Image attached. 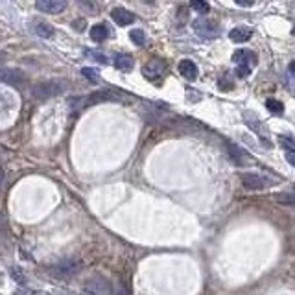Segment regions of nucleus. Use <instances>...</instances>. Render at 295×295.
I'll return each mask as SVG.
<instances>
[{
	"label": "nucleus",
	"instance_id": "obj_1",
	"mask_svg": "<svg viewBox=\"0 0 295 295\" xmlns=\"http://www.w3.org/2000/svg\"><path fill=\"white\" fill-rule=\"evenodd\" d=\"M67 80H48V81H41L37 85H34L32 89V94L37 100H48V98H54L57 94H61L68 89Z\"/></svg>",
	"mask_w": 295,
	"mask_h": 295
},
{
	"label": "nucleus",
	"instance_id": "obj_2",
	"mask_svg": "<svg viewBox=\"0 0 295 295\" xmlns=\"http://www.w3.org/2000/svg\"><path fill=\"white\" fill-rule=\"evenodd\" d=\"M233 61L236 65V76L238 78H247L256 65V54L245 48H240L233 54Z\"/></svg>",
	"mask_w": 295,
	"mask_h": 295
},
{
	"label": "nucleus",
	"instance_id": "obj_3",
	"mask_svg": "<svg viewBox=\"0 0 295 295\" xmlns=\"http://www.w3.org/2000/svg\"><path fill=\"white\" fill-rule=\"evenodd\" d=\"M194 30H196V34L199 37H203V39H216V37H220V24L212 21V19H207V17H199L194 21Z\"/></svg>",
	"mask_w": 295,
	"mask_h": 295
},
{
	"label": "nucleus",
	"instance_id": "obj_4",
	"mask_svg": "<svg viewBox=\"0 0 295 295\" xmlns=\"http://www.w3.org/2000/svg\"><path fill=\"white\" fill-rule=\"evenodd\" d=\"M83 291L87 295H113V288L109 280L102 277H92L83 284Z\"/></svg>",
	"mask_w": 295,
	"mask_h": 295
},
{
	"label": "nucleus",
	"instance_id": "obj_5",
	"mask_svg": "<svg viewBox=\"0 0 295 295\" xmlns=\"http://www.w3.org/2000/svg\"><path fill=\"white\" fill-rule=\"evenodd\" d=\"M242 185L245 188H249V190H262V188L271 187L273 181L266 179L260 174H251V172H247V174H242Z\"/></svg>",
	"mask_w": 295,
	"mask_h": 295
},
{
	"label": "nucleus",
	"instance_id": "obj_6",
	"mask_svg": "<svg viewBox=\"0 0 295 295\" xmlns=\"http://www.w3.org/2000/svg\"><path fill=\"white\" fill-rule=\"evenodd\" d=\"M244 122L247 125H249L251 129L255 131L256 135L258 136H262V138H264V140H266V144L267 146H269V140H267V138H269V131H267V127L264 124H262L260 120L256 118L255 114L251 113V111H245L244 113Z\"/></svg>",
	"mask_w": 295,
	"mask_h": 295
},
{
	"label": "nucleus",
	"instance_id": "obj_7",
	"mask_svg": "<svg viewBox=\"0 0 295 295\" xmlns=\"http://www.w3.org/2000/svg\"><path fill=\"white\" fill-rule=\"evenodd\" d=\"M165 70H166V67H165V63L161 61V59H152V61H147L146 65H144V68H142L144 76H146L147 80H152V81H157L159 78H163Z\"/></svg>",
	"mask_w": 295,
	"mask_h": 295
},
{
	"label": "nucleus",
	"instance_id": "obj_8",
	"mask_svg": "<svg viewBox=\"0 0 295 295\" xmlns=\"http://www.w3.org/2000/svg\"><path fill=\"white\" fill-rule=\"evenodd\" d=\"M35 8L43 13L56 15V13H61L63 10L67 8V2H65V0H37V2H35Z\"/></svg>",
	"mask_w": 295,
	"mask_h": 295
},
{
	"label": "nucleus",
	"instance_id": "obj_9",
	"mask_svg": "<svg viewBox=\"0 0 295 295\" xmlns=\"http://www.w3.org/2000/svg\"><path fill=\"white\" fill-rule=\"evenodd\" d=\"M0 81H4L8 85H21V83L26 81V76H24L23 70L6 68V70H0Z\"/></svg>",
	"mask_w": 295,
	"mask_h": 295
},
{
	"label": "nucleus",
	"instance_id": "obj_10",
	"mask_svg": "<svg viewBox=\"0 0 295 295\" xmlns=\"http://www.w3.org/2000/svg\"><path fill=\"white\" fill-rule=\"evenodd\" d=\"M229 155H231V159L236 163V165H255V159L251 157L247 152H244V150H240L238 146H234V144H229L227 147Z\"/></svg>",
	"mask_w": 295,
	"mask_h": 295
},
{
	"label": "nucleus",
	"instance_id": "obj_11",
	"mask_svg": "<svg viewBox=\"0 0 295 295\" xmlns=\"http://www.w3.org/2000/svg\"><path fill=\"white\" fill-rule=\"evenodd\" d=\"M111 17H113V21L118 26H127V24H131L135 21V15L131 12H127V10H124V8H114L113 12H111Z\"/></svg>",
	"mask_w": 295,
	"mask_h": 295
},
{
	"label": "nucleus",
	"instance_id": "obj_12",
	"mask_svg": "<svg viewBox=\"0 0 295 295\" xmlns=\"http://www.w3.org/2000/svg\"><path fill=\"white\" fill-rule=\"evenodd\" d=\"M179 74H181L185 80L188 81H194L196 78H198V67L194 65L190 59H183L181 63H179Z\"/></svg>",
	"mask_w": 295,
	"mask_h": 295
},
{
	"label": "nucleus",
	"instance_id": "obj_13",
	"mask_svg": "<svg viewBox=\"0 0 295 295\" xmlns=\"http://www.w3.org/2000/svg\"><path fill=\"white\" fill-rule=\"evenodd\" d=\"M251 35H253V30L247 28V26H236L229 32V37L234 43H245V41L251 39Z\"/></svg>",
	"mask_w": 295,
	"mask_h": 295
},
{
	"label": "nucleus",
	"instance_id": "obj_14",
	"mask_svg": "<svg viewBox=\"0 0 295 295\" xmlns=\"http://www.w3.org/2000/svg\"><path fill=\"white\" fill-rule=\"evenodd\" d=\"M113 63L118 70H122V72H129L131 68H133V65H135V59H133V56H129V54H116Z\"/></svg>",
	"mask_w": 295,
	"mask_h": 295
},
{
	"label": "nucleus",
	"instance_id": "obj_15",
	"mask_svg": "<svg viewBox=\"0 0 295 295\" xmlns=\"http://www.w3.org/2000/svg\"><path fill=\"white\" fill-rule=\"evenodd\" d=\"M89 35H91L92 41H96V43H102V41H105L111 35V30H109L107 24H94L91 28V32H89Z\"/></svg>",
	"mask_w": 295,
	"mask_h": 295
},
{
	"label": "nucleus",
	"instance_id": "obj_16",
	"mask_svg": "<svg viewBox=\"0 0 295 295\" xmlns=\"http://www.w3.org/2000/svg\"><path fill=\"white\" fill-rule=\"evenodd\" d=\"M107 100H116V96H114L113 92L102 91V92H94L91 96H87L83 102H85V105H96V103L107 102Z\"/></svg>",
	"mask_w": 295,
	"mask_h": 295
},
{
	"label": "nucleus",
	"instance_id": "obj_17",
	"mask_svg": "<svg viewBox=\"0 0 295 295\" xmlns=\"http://www.w3.org/2000/svg\"><path fill=\"white\" fill-rule=\"evenodd\" d=\"M34 32H35V35H39V37H43V39H48V37L54 35V28H52L48 23H45V21H35Z\"/></svg>",
	"mask_w": 295,
	"mask_h": 295
},
{
	"label": "nucleus",
	"instance_id": "obj_18",
	"mask_svg": "<svg viewBox=\"0 0 295 295\" xmlns=\"http://www.w3.org/2000/svg\"><path fill=\"white\" fill-rule=\"evenodd\" d=\"M275 201L282 205H289V207H295V190H286V192H280L275 196Z\"/></svg>",
	"mask_w": 295,
	"mask_h": 295
},
{
	"label": "nucleus",
	"instance_id": "obj_19",
	"mask_svg": "<svg viewBox=\"0 0 295 295\" xmlns=\"http://www.w3.org/2000/svg\"><path fill=\"white\" fill-rule=\"evenodd\" d=\"M129 39L133 41L136 46H144V45H146V34H144V30H140V28L131 30V32H129Z\"/></svg>",
	"mask_w": 295,
	"mask_h": 295
},
{
	"label": "nucleus",
	"instance_id": "obj_20",
	"mask_svg": "<svg viewBox=\"0 0 295 295\" xmlns=\"http://www.w3.org/2000/svg\"><path fill=\"white\" fill-rule=\"evenodd\" d=\"M57 271L61 273V275H72V273L80 271V264H76V262H65V264H59V266L56 267Z\"/></svg>",
	"mask_w": 295,
	"mask_h": 295
},
{
	"label": "nucleus",
	"instance_id": "obj_21",
	"mask_svg": "<svg viewBox=\"0 0 295 295\" xmlns=\"http://www.w3.org/2000/svg\"><path fill=\"white\" fill-rule=\"evenodd\" d=\"M266 107H267V111H269L271 114H278V116H280V114H284V105L278 102V100H273V98H269V100L266 102Z\"/></svg>",
	"mask_w": 295,
	"mask_h": 295
},
{
	"label": "nucleus",
	"instance_id": "obj_22",
	"mask_svg": "<svg viewBox=\"0 0 295 295\" xmlns=\"http://www.w3.org/2000/svg\"><path fill=\"white\" fill-rule=\"evenodd\" d=\"M81 74H83V76H85L87 80H91V81H94V83H96V81H100V76H98V70L96 68H91V67H85V68H81Z\"/></svg>",
	"mask_w": 295,
	"mask_h": 295
},
{
	"label": "nucleus",
	"instance_id": "obj_23",
	"mask_svg": "<svg viewBox=\"0 0 295 295\" xmlns=\"http://www.w3.org/2000/svg\"><path fill=\"white\" fill-rule=\"evenodd\" d=\"M87 56L92 57L94 61L102 63V65H107V57L103 56V54H100V52H87Z\"/></svg>",
	"mask_w": 295,
	"mask_h": 295
},
{
	"label": "nucleus",
	"instance_id": "obj_24",
	"mask_svg": "<svg viewBox=\"0 0 295 295\" xmlns=\"http://www.w3.org/2000/svg\"><path fill=\"white\" fill-rule=\"evenodd\" d=\"M192 8L194 10H198L199 13H209V10H210V6L207 2H192Z\"/></svg>",
	"mask_w": 295,
	"mask_h": 295
},
{
	"label": "nucleus",
	"instance_id": "obj_25",
	"mask_svg": "<svg viewBox=\"0 0 295 295\" xmlns=\"http://www.w3.org/2000/svg\"><path fill=\"white\" fill-rule=\"evenodd\" d=\"M278 142H280V144H282V147H286V150H288L289 146H295V140H293V138H289V136H284V135L278 136Z\"/></svg>",
	"mask_w": 295,
	"mask_h": 295
},
{
	"label": "nucleus",
	"instance_id": "obj_26",
	"mask_svg": "<svg viewBox=\"0 0 295 295\" xmlns=\"http://www.w3.org/2000/svg\"><path fill=\"white\" fill-rule=\"evenodd\" d=\"M72 28H76L78 32H83V28H85V19H80V21H72Z\"/></svg>",
	"mask_w": 295,
	"mask_h": 295
},
{
	"label": "nucleus",
	"instance_id": "obj_27",
	"mask_svg": "<svg viewBox=\"0 0 295 295\" xmlns=\"http://www.w3.org/2000/svg\"><path fill=\"white\" fill-rule=\"evenodd\" d=\"M286 161L295 168V150H288V152H286Z\"/></svg>",
	"mask_w": 295,
	"mask_h": 295
},
{
	"label": "nucleus",
	"instance_id": "obj_28",
	"mask_svg": "<svg viewBox=\"0 0 295 295\" xmlns=\"http://www.w3.org/2000/svg\"><path fill=\"white\" fill-rule=\"evenodd\" d=\"M6 59H8V54H6V52H0V65L6 61Z\"/></svg>",
	"mask_w": 295,
	"mask_h": 295
},
{
	"label": "nucleus",
	"instance_id": "obj_29",
	"mask_svg": "<svg viewBox=\"0 0 295 295\" xmlns=\"http://www.w3.org/2000/svg\"><path fill=\"white\" fill-rule=\"evenodd\" d=\"M288 70H289V74H291V76H295V61H293V63H289Z\"/></svg>",
	"mask_w": 295,
	"mask_h": 295
},
{
	"label": "nucleus",
	"instance_id": "obj_30",
	"mask_svg": "<svg viewBox=\"0 0 295 295\" xmlns=\"http://www.w3.org/2000/svg\"><path fill=\"white\" fill-rule=\"evenodd\" d=\"M236 4H238V6H253V2H242V0H238Z\"/></svg>",
	"mask_w": 295,
	"mask_h": 295
},
{
	"label": "nucleus",
	"instance_id": "obj_31",
	"mask_svg": "<svg viewBox=\"0 0 295 295\" xmlns=\"http://www.w3.org/2000/svg\"><path fill=\"white\" fill-rule=\"evenodd\" d=\"M291 34H293V35H295V26H293V30H291Z\"/></svg>",
	"mask_w": 295,
	"mask_h": 295
}]
</instances>
